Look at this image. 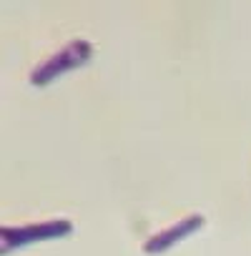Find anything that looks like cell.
Here are the masks:
<instances>
[{
	"label": "cell",
	"mask_w": 251,
	"mask_h": 256,
	"mask_svg": "<svg viewBox=\"0 0 251 256\" xmlns=\"http://www.w3.org/2000/svg\"><path fill=\"white\" fill-rule=\"evenodd\" d=\"M90 58H93V46H90L88 40H83V38H76V40L66 43L56 56L46 58V60L30 73V83L38 86V88H40V86H48V83L56 80L58 76L86 66Z\"/></svg>",
	"instance_id": "1"
},
{
	"label": "cell",
	"mask_w": 251,
	"mask_h": 256,
	"mask_svg": "<svg viewBox=\"0 0 251 256\" xmlns=\"http://www.w3.org/2000/svg\"><path fill=\"white\" fill-rule=\"evenodd\" d=\"M68 234H73V224L68 218H53V221L23 224V226H3L0 228V241H3V251H10L46 238H60Z\"/></svg>",
	"instance_id": "2"
},
{
	"label": "cell",
	"mask_w": 251,
	"mask_h": 256,
	"mask_svg": "<svg viewBox=\"0 0 251 256\" xmlns=\"http://www.w3.org/2000/svg\"><path fill=\"white\" fill-rule=\"evenodd\" d=\"M204 224H206V218H204L201 214H191V216H186V218L171 224L168 228L158 231L156 236H151V238L144 244V254H148V256H151V254H164V251H168L171 246H176L178 241H184L186 236H191L194 231H198Z\"/></svg>",
	"instance_id": "3"
}]
</instances>
